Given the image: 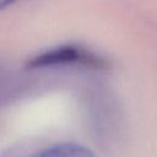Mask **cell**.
<instances>
[{
	"instance_id": "3957f363",
	"label": "cell",
	"mask_w": 157,
	"mask_h": 157,
	"mask_svg": "<svg viewBox=\"0 0 157 157\" xmlns=\"http://www.w3.org/2000/svg\"><path fill=\"white\" fill-rule=\"evenodd\" d=\"M18 0H0V10H4L11 5H13L15 2H17Z\"/></svg>"
},
{
	"instance_id": "7a4b0ae2",
	"label": "cell",
	"mask_w": 157,
	"mask_h": 157,
	"mask_svg": "<svg viewBox=\"0 0 157 157\" xmlns=\"http://www.w3.org/2000/svg\"><path fill=\"white\" fill-rule=\"evenodd\" d=\"M27 157H96L87 147L75 142H61L38 151Z\"/></svg>"
},
{
	"instance_id": "6da1fadb",
	"label": "cell",
	"mask_w": 157,
	"mask_h": 157,
	"mask_svg": "<svg viewBox=\"0 0 157 157\" xmlns=\"http://www.w3.org/2000/svg\"><path fill=\"white\" fill-rule=\"evenodd\" d=\"M65 65H82L87 67L103 69L107 63L103 58L96 53L80 47V45H60L34 55L27 61V66L31 69H44Z\"/></svg>"
}]
</instances>
